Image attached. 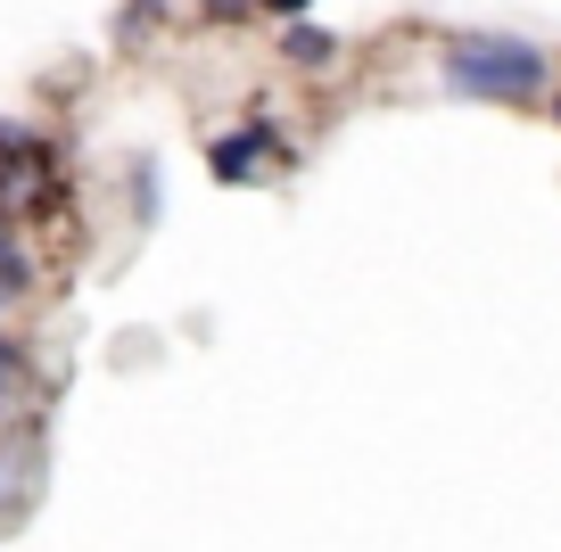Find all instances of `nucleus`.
<instances>
[{
	"label": "nucleus",
	"mask_w": 561,
	"mask_h": 552,
	"mask_svg": "<svg viewBox=\"0 0 561 552\" xmlns=\"http://www.w3.org/2000/svg\"><path fill=\"white\" fill-rule=\"evenodd\" d=\"M256 9H273V18L289 25V18H306V9H314V0H256Z\"/></svg>",
	"instance_id": "nucleus-8"
},
{
	"label": "nucleus",
	"mask_w": 561,
	"mask_h": 552,
	"mask_svg": "<svg viewBox=\"0 0 561 552\" xmlns=\"http://www.w3.org/2000/svg\"><path fill=\"white\" fill-rule=\"evenodd\" d=\"M273 157H289V140H280L264 116H248V124H231V133L207 140V173L224 182V191H248V182H256Z\"/></svg>",
	"instance_id": "nucleus-2"
},
{
	"label": "nucleus",
	"mask_w": 561,
	"mask_h": 552,
	"mask_svg": "<svg viewBox=\"0 0 561 552\" xmlns=\"http://www.w3.org/2000/svg\"><path fill=\"white\" fill-rule=\"evenodd\" d=\"M25 371H34V346L0 330V404H9V396H18V388H25Z\"/></svg>",
	"instance_id": "nucleus-6"
},
{
	"label": "nucleus",
	"mask_w": 561,
	"mask_h": 552,
	"mask_svg": "<svg viewBox=\"0 0 561 552\" xmlns=\"http://www.w3.org/2000/svg\"><path fill=\"white\" fill-rule=\"evenodd\" d=\"M545 100H553V124H561V91H545Z\"/></svg>",
	"instance_id": "nucleus-9"
},
{
	"label": "nucleus",
	"mask_w": 561,
	"mask_h": 552,
	"mask_svg": "<svg viewBox=\"0 0 561 552\" xmlns=\"http://www.w3.org/2000/svg\"><path fill=\"white\" fill-rule=\"evenodd\" d=\"M280 58H289V67H331V58H339V34L289 18V25H280Z\"/></svg>",
	"instance_id": "nucleus-4"
},
{
	"label": "nucleus",
	"mask_w": 561,
	"mask_h": 552,
	"mask_svg": "<svg viewBox=\"0 0 561 552\" xmlns=\"http://www.w3.org/2000/svg\"><path fill=\"white\" fill-rule=\"evenodd\" d=\"M34 191H50V140L25 133V124H0V198L25 207Z\"/></svg>",
	"instance_id": "nucleus-3"
},
{
	"label": "nucleus",
	"mask_w": 561,
	"mask_h": 552,
	"mask_svg": "<svg viewBox=\"0 0 561 552\" xmlns=\"http://www.w3.org/2000/svg\"><path fill=\"white\" fill-rule=\"evenodd\" d=\"M25 289H34V256H25L18 223H0V306H18Z\"/></svg>",
	"instance_id": "nucleus-5"
},
{
	"label": "nucleus",
	"mask_w": 561,
	"mask_h": 552,
	"mask_svg": "<svg viewBox=\"0 0 561 552\" xmlns=\"http://www.w3.org/2000/svg\"><path fill=\"white\" fill-rule=\"evenodd\" d=\"M438 83L455 91V100L520 107V100H545V91H553V58H545V42H528V34H488V25H471V34H446Z\"/></svg>",
	"instance_id": "nucleus-1"
},
{
	"label": "nucleus",
	"mask_w": 561,
	"mask_h": 552,
	"mask_svg": "<svg viewBox=\"0 0 561 552\" xmlns=\"http://www.w3.org/2000/svg\"><path fill=\"white\" fill-rule=\"evenodd\" d=\"M191 9H198V18H215V25H240L256 0H191Z\"/></svg>",
	"instance_id": "nucleus-7"
}]
</instances>
